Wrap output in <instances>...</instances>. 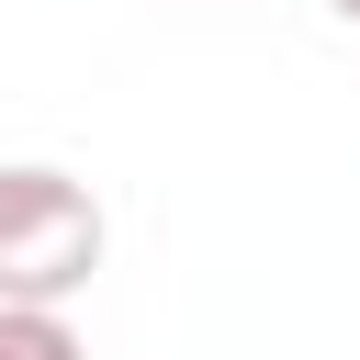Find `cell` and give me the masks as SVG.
Here are the masks:
<instances>
[{
	"label": "cell",
	"mask_w": 360,
	"mask_h": 360,
	"mask_svg": "<svg viewBox=\"0 0 360 360\" xmlns=\"http://www.w3.org/2000/svg\"><path fill=\"white\" fill-rule=\"evenodd\" d=\"M112 248V214L90 180L45 169V158H11L0 169V304H34V315H68L90 292Z\"/></svg>",
	"instance_id": "obj_1"
},
{
	"label": "cell",
	"mask_w": 360,
	"mask_h": 360,
	"mask_svg": "<svg viewBox=\"0 0 360 360\" xmlns=\"http://www.w3.org/2000/svg\"><path fill=\"white\" fill-rule=\"evenodd\" d=\"M326 11H338V22H360V0H326Z\"/></svg>",
	"instance_id": "obj_3"
},
{
	"label": "cell",
	"mask_w": 360,
	"mask_h": 360,
	"mask_svg": "<svg viewBox=\"0 0 360 360\" xmlns=\"http://www.w3.org/2000/svg\"><path fill=\"white\" fill-rule=\"evenodd\" d=\"M0 360H90L68 315H34V304H0Z\"/></svg>",
	"instance_id": "obj_2"
}]
</instances>
